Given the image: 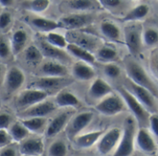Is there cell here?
Listing matches in <instances>:
<instances>
[{
    "instance_id": "7402d4cb",
    "label": "cell",
    "mask_w": 158,
    "mask_h": 156,
    "mask_svg": "<svg viewBox=\"0 0 158 156\" xmlns=\"http://www.w3.org/2000/svg\"><path fill=\"white\" fill-rule=\"evenodd\" d=\"M104 133V130H94L92 132L80 134L72 142L78 149H88L94 144H97Z\"/></svg>"
},
{
    "instance_id": "f546056e",
    "label": "cell",
    "mask_w": 158,
    "mask_h": 156,
    "mask_svg": "<svg viewBox=\"0 0 158 156\" xmlns=\"http://www.w3.org/2000/svg\"><path fill=\"white\" fill-rule=\"evenodd\" d=\"M50 6V0H23L20 6L32 13L44 12Z\"/></svg>"
},
{
    "instance_id": "e0dca14e",
    "label": "cell",
    "mask_w": 158,
    "mask_h": 156,
    "mask_svg": "<svg viewBox=\"0 0 158 156\" xmlns=\"http://www.w3.org/2000/svg\"><path fill=\"white\" fill-rule=\"evenodd\" d=\"M66 38L69 43H75L90 52L95 50L100 43V41L96 37L77 31H69Z\"/></svg>"
},
{
    "instance_id": "9a60e30c",
    "label": "cell",
    "mask_w": 158,
    "mask_h": 156,
    "mask_svg": "<svg viewBox=\"0 0 158 156\" xmlns=\"http://www.w3.org/2000/svg\"><path fill=\"white\" fill-rule=\"evenodd\" d=\"M73 116V112L68 110L57 114L50 121H48V125L45 129V137L48 139L54 138L58 135L62 130L66 129L69 120Z\"/></svg>"
},
{
    "instance_id": "8992f818",
    "label": "cell",
    "mask_w": 158,
    "mask_h": 156,
    "mask_svg": "<svg viewBox=\"0 0 158 156\" xmlns=\"http://www.w3.org/2000/svg\"><path fill=\"white\" fill-rule=\"evenodd\" d=\"M143 28L140 24H131L125 27V43L130 53L134 56H137L142 51V46L143 43Z\"/></svg>"
},
{
    "instance_id": "ab89813d",
    "label": "cell",
    "mask_w": 158,
    "mask_h": 156,
    "mask_svg": "<svg viewBox=\"0 0 158 156\" xmlns=\"http://www.w3.org/2000/svg\"><path fill=\"white\" fill-rule=\"evenodd\" d=\"M13 122V116L10 113L0 111V129H8Z\"/></svg>"
},
{
    "instance_id": "9c48e42d",
    "label": "cell",
    "mask_w": 158,
    "mask_h": 156,
    "mask_svg": "<svg viewBox=\"0 0 158 156\" xmlns=\"http://www.w3.org/2000/svg\"><path fill=\"white\" fill-rule=\"evenodd\" d=\"M126 105L119 94H109L102 99L96 105L95 109L105 116H116L123 112Z\"/></svg>"
},
{
    "instance_id": "74e56055",
    "label": "cell",
    "mask_w": 158,
    "mask_h": 156,
    "mask_svg": "<svg viewBox=\"0 0 158 156\" xmlns=\"http://www.w3.org/2000/svg\"><path fill=\"white\" fill-rule=\"evenodd\" d=\"M12 55L10 42H7L6 39L0 37V59L7 60Z\"/></svg>"
},
{
    "instance_id": "d4e9b609",
    "label": "cell",
    "mask_w": 158,
    "mask_h": 156,
    "mask_svg": "<svg viewBox=\"0 0 158 156\" xmlns=\"http://www.w3.org/2000/svg\"><path fill=\"white\" fill-rule=\"evenodd\" d=\"M19 120L31 133L36 135L44 133L48 125L47 117H28L20 118Z\"/></svg>"
},
{
    "instance_id": "ee69618b",
    "label": "cell",
    "mask_w": 158,
    "mask_h": 156,
    "mask_svg": "<svg viewBox=\"0 0 158 156\" xmlns=\"http://www.w3.org/2000/svg\"><path fill=\"white\" fill-rule=\"evenodd\" d=\"M19 154V146L14 145V143L0 150V156H18Z\"/></svg>"
},
{
    "instance_id": "484cf974",
    "label": "cell",
    "mask_w": 158,
    "mask_h": 156,
    "mask_svg": "<svg viewBox=\"0 0 158 156\" xmlns=\"http://www.w3.org/2000/svg\"><path fill=\"white\" fill-rule=\"evenodd\" d=\"M66 49H67V52L70 55H72V56L78 58L80 61L85 62L91 66L94 65V63L96 61V57L92 54V52H90V51H88V50H86V49H84V48H82V47L75 44V43H69Z\"/></svg>"
},
{
    "instance_id": "f35d334b",
    "label": "cell",
    "mask_w": 158,
    "mask_h": 156,
    "mask_svg": "<svg viewBox=\"0 0 158 156\" xmlns=\"http://www.w3.org/2000/svg\"><path fill=\"white\" fill-rule=\"evenodd\" d=\"M104 72L108 78L117 79V78H118L120 76L121 69L118 65H116L114 63H107L104 67Z\"/></svg>"
},
{
    "instance_id": "8fae6325",
    "label": "cell",
    "mask_w": 158,
    "mask_h": 156,
    "mask_svg": "<svg viewBox=\"0 0 158 156\" xmlns=\"http://www.w3.org/2000/svg\"><path fill=\"white\" fill-rule=\"evenodd\" d=\"M94 20V16L91 14H82V13H75L66 15L59 18L58 23L60 28L69 30V31H76L90 25Z\"/></svg>"
},
{
    "instance_id": "6da1fadb",
    "label": "cell",
    "mask_w": 158,
    "mask_h": 156,
    "mask_svg": "<svg viewBox=\"0 0 158 156\" xmlns=\"http://www.w3.org/2000/svg\"><path fill=\"white\" fill-rule=\"evenodd\" d=\"M125 68L130 80L141 87L147 89L155 97H158V87L151 80L144 68L137 61L127 58L125 60Z\"/></svg>"
},
{
    "instance_id": "ffe728a7",
    "label": "cell",
    "mask_w": 158,
    "mask_h": 156,
    "mask_svg": "<svg viewBox=\"0 0 158 156\" xmlns=\"http://www.w3.org/2000/svg\"><path fill=\"white\" fill-rule=\"evenodd\" d=\"M26 21L28 24H30L33 29L37 30L41 32H51L55 30L60 28L58 21H55L53 19H49L43 17L38 16H32V17H27Z\"/></svg>"
},
{
    "instance_id": "d6986e66",
    "label": "cell",
    "mask_w": 158,
    "mask_h": 156,
    "mask_svg": "<svg viewBox=\"0 0 158 156\" xmlns=\"http://www.w3.org/2000/svg\"><path fill=\"white\" fill-rule=\"evenodd\" d=\"M135 143L143 153L147 154H153L156 150L155 140L146 128H140L137 130Z\"/></svg>"
},
{
    "instance_id": "e575fe53",
    "label": "cell",
    "mask_w": 158,
    "mask_h": 156,
    "mask_svg": "<svg viewBox=\"0 0 158 156\" xmlns=\"http://www.w3.org/2000/svg\"><path fill=\"white\" fill-rule=\"evenodd\" d=\"M67 6L74 11H87L96 7L95 3L93 0H69Z\"/></svg>"
},
{
    "instance_id": "7dc6e473",
    "label": "cell",
    "mask_w": 158,
    "mask_h": 156,
    "mask_svg": "<svg viewBox=\"0 0 158 156\" xmlns=\"http://www.w3.org/2000/svg\"><path fill=\"white\" fill-rule=\"evenodd\" d=\"M14 0H0V5L2 6H5V7H8L10 6H12Z\"/></svg>"
},
{
    "instance_id": "7a4b0ae2",
    "label": "cell",
    "mask_w": 158,
    "mask_h": 156,
    "mask_svg": "<svg viewBox=\"0 0 158 156\" xmlns=\"http://www.w3.org/2000/svg\"><path fill=\"white\" fill-rule=\"evenodd\" d=\"M136 121L135 118L129 117L124 120L122 135L119 143L112 156H131L135 147Z\"/></svg>"
},
{
    "instance_id": "30bf717a",
    "label": "cell",
    "mask_w": 158,
    "mask_h": 156,
    "mask_svg": "<svg viewBox=\"0 0 158 156\" xmlns=\"http://www.w3.org/2000/svg\"><path fill=\"white\" fill-rule=\"evenodd\" d=\"M122 129L113 128L103 134L97 142V151L101 155H107L117 149L121 139Z\"/></svg>"
},
{
    "instance_id": "f1b7e54d",
    "label": "cell",
    "mask_w": 158,
    "mask_h": 156,
    "mask_svg": "<svg viewBox=\"0 0 158 156\" xmlns=\"http://www.w3.org/2000/svg\"><path fill=\"white\" fill-rule=\"evenodd\" d=\"M149 6L145 4H141L132 9H131L122 18V22H131V21H138L144 18L149 13Z\"/></svg>"
},
{
    "instance_id": "cb8c5ba5",
    "label": "cell",
    "mask_w": 158,
    "mask_h": 156,
    "mask_svg": "<svg viewBox=\"0 0 158 156\" xmlns=\"http://www.w3.org/2000/svg\"><path fill=\"white\" fill-rule=\"evenodd\" d=\"M55 104L57 107H78L81 105L79 98L67 90L59 91L55 96Z\"/></svg>"
},
{
    "instance_id": "52a82bcc",
    "label": "cell",
    "mask_w": 158,
    "mask_h": 156,
    "mask_svg": "<svg viewBox=\"0 0 158 156\" xmlns=\"http://www.w3.org/2000/svg\"><path fill=\"white\" fill-rule=\"evenodd\" d=\"M94 119V113L90 111L81 112L71 117L67 128L66 134L69 140L73 141L77 136H79L82 130H84Z\"/></svg>"
},
{
    "instance_id": "836d02e7",
    "label": "cell",
    "mask_w": 158,
    "mask_h": 156,
    "mask_svg": "<svg viewBox=\"0 0 158 156\" xmlns=\"http://www.w3.org/2000/svg\"><path fill=\"white\" fill-rule=\"evenodd\" d=\"M44 40L49 44H51V45H53L55 47L63 49V50L66 49L68 44H69V42H68L67 38L65 36H63L60 33L55 32V31H51V32L46 33V35L44 37Z\"/></svg>"
},
{
    "instance_id": "1f68e13d",
    "label": "cell",
    "mask_w": 158,
    "mask_h": 156,
    "mask_svg": "<svg viewBox=\"0 0 158 156\" xmlns=\"http://www.w3.org/2000/svg\"><path fill=\"white\" fill-rule=\"evenodd\" d=\"M24 58L27 64L31 66H38L43 62L44 55L36 45H29L24 52Z\"/></svg>"
},
{
    "instance_id": "f6af8a7d",
    "label": "cell",
    "mask_w": 158,
    "mask_h": 156,
    "mask_svg": "<svg viewBox=\"0 0 158 156\" xmlns=\"http://www.w3.org/2000/svg\"><path fill=\"white\" fill-rule=\"evenodd\" d=\"M98 2L102 6L108 10L116 9L122 4V0H98Z\"/></svg>"
},
{
    "instance_id": "681fc988",
    "label": "cell",
    "mask_w": 158,
    "mask_h": 156,
    "mask_svg": "<svg viewBox=\"0 0 158 156\" xmlns=\"http://www.w3.org/2000/svg\"><path fill=\"white\" fill-rule=\"evenodd\" d=\"M131 1H139V0H131Z\"/></svg>"
},
{
    "instance_id": "b9f144b4",
    "label": "cell",
    "mask_w": 158,
    "mask_h": 156,
    "mask_svg": "<svg viewBox=\"0 0 158 156\" xmlns=\"http://www.w3.org/2000/svg\"><path fill=\"white\" fill-rule=\"evenodd\" d=\"M150 70L156 79L158 80V50H156L150 55Z\"/></svg>"
},
{
    "instance_id": "d590c367",
    "label": "cell",
    "mask_w": 158,
    "mask_h": 156,
    "mask_svg": "<svg viewBox=\"0 0 158 156\" xmlns=\"http://www.w3.org/2000/svg\"><path fill=\"white\" fill-rule=\"evenodd\" d=\"M68 146L63 140L54 141L48 148V156H67Z\"/></svg>"
},
{
    "instance_id": "2e32d148",
    "label": "cell",
    "mask_w": 158,
    "mask_h": 156,
    "mask_svg": "<svg viewBox=\"0 0 158 156\" xmlns=\"http://www.w3.org/2000/svg\"><path fill=\"white\" fill-rule=\"evenodd\" d=\"M37 46L41 50L44 57H46L50 60L60 62L64 65H67L71 61L70 55L68 52L49 44L44 39H39Z\"/></svg>"
},
{
    "instance_id": "ac0fdd59",
    "label": "cell",
    "mask_w": 158,
    "mask_h": 156,
    "mask_svg": "<svg viewBox=\"0 0 158 156\" xmlns=\"http://www.w3.org/2000/svg\"><path fill=\"white\" fill-rule=\"evenodd\" d=\"M39 77H67L69 74L68 68L66 65L55 61V60H46L43 61L38 68Z\"/></svg>"
},
{
    "instance_id": "44dd1931",
    "label": "cell",
    "mask_w": 158,
    "mask_h": 156,
    "mask_svg": "<svg viewBox=\"0 0 158 156\" xmlns=\"http://www.w3.org/2000/svg\"><path fill=\"white\" fill-rule=\"evenodd\" d=\"M112 92H113V90L111 86L101 78L95 79L92 82L88 91L89 96L95 100H102L107 95L111 94Z\"/></svg>"
},
{
    "instance_id": "603a6c76",
    "label": "cell",
    "mask_w": 158,
    "mask_h": 156,
    "mask_svg": "<svg viewBox=\"0 0 158 156\" xmlns=\"http://www.w3.org/2000/svg\"><path fill=\"white\" fill-rule=\"evenodd\" d=\"M72 75L78 80L87 81L95 77V70L91 65L82 61H78L72 66Z\"/></svg>"
},
{
    "instance_id": "bcb514c9",
    "label": "cell",
    "mask_w": 158,
    "mask_h": 156,
    "mask_svg": "<svg viewBox=\"0 0 158 156\" xmlns=\"http://www.w3.org/2000/svg\"><path fill=\"white\" fill-rule=\"evenodd\" d=\"M149 127L152 133L158 138V115L153 114L149 117Z\"/></svg>"
},
{
    "instance_id": "5b68a950",
    "label": "cell",
    "mask_w": 158,
    "mask_h": 156,
    "mask_svg": "<svg viewBox=\"0 0 158 156\" xmlns=\"http://www.w3.org/2000/svg\"><path fill=\"white\" fill-rule=\"evenodd\" d=\"M71 82L72 80L67 79L66 77H38L37 79L30 82L28 88L38 89L49 93L50 92H55L57 90L59 92L63 90V87L69 85Z\"/></svg>"
},
{
    "instance_id": "60d3db41",
    "label": "cell",
    "mask_w": 158,
    "mask_h": 156,
    "mask_svg": "<svg viewBox=\"0 0 158 156\" xmlns=\"http://www.w3.org/2000/svg\"><path fill=\"white\" fill-rule=\"evenodd\" d=\"M14 143L7 129H0V150Z\"/></svg>"
},
{
    "instance_id": "83f0119b",
    "label": "cell",
    "mask_w": 158,
    "mask_h": 156,
    "mask_svg": "<svg viewBox=\"0 0 158 156\" xmlns=\"http://www.w3.org/2000/svg\"><path fill=\"white\" fill-rule=\"evenodd\" d=\"M13 142L15 143H19L26 138L30 136V131L26 129V127L20 122V120L14 121L13 124L10 126V128L7 129Z\"/></svg>"
},
{
    "instance_id": "7bdbcfd3",
    "label": "cell",
    "mask_w": 158,
    "mask_h": 156,
    "mask_svg": "<svg viewBox=\"0 0 158 156\" xmlns=\"http://www.w3.org/2000/svg\"><path fill=\"white\" fill-rule=\"evenodd\" d=\"M12 22V16L8 11H3L0 13V30L7 29Z\"/></svg>"
},
{
    "instance_id": "4316f807",
    "label": "cell",
    "mask_w": 158,
    "mask_h": 156,
    "mask_svg": "<svg viewBox=\"0 0 158 156\" xmlns=\"http://www.w3.org/2000/svg\"><path fill=\"white\" fill-rule=\"evenodd\" d=\"M27 42H28V33L26 32V31L22 29L16 30L13 32L10 40L12 55H18L21 51H23L27 44Z\"/></svg>"
},
{
    "instance_id": "4dcf8cb0",
    "label": "cell",
    "mask_w": 158,
    "mask_h": 156,
    "mask_svg": "<svg viewBox=\"0 0 158 156\" xmlns=\"http://www.w3.org/2000/svg\"><path fill=\"white\" fill-rule=\"evenodd\" d=\"M100 30L102 34L111 41H118L120 38V30L113 22L109 20H104L100 24Z\"/></svg>"
},
{
    "instance_id": "7c38bea8",
    "label": "cell",
    "mask_w": 158,
    "mask_h": 156,
    "mask_svg": "<svg viewBox=\"0 0 158 156\" xmlns=\"http://www.w3.org/2000/svg\"><path fill=\"white\" fill-rule=\"evenodd\" d=\"M26 76L24 71L19 67H11L6 71L3 80L4 87L7 93H12L19 91L24 84Z\"/></svg>"
},
{
    "instance_id": "8d00e7d4",
    "label": "cell",
    "mask_w": 158,
    "mask_h": 156,
    "mask_svg": "<svg viewBox=\"0 0 158 156\" xmlns=\"http://www.w3.org/2000/svg\"><path fill=\"white\" fill-rule=\"evenodd\" d=\"M143 43L147 46L155 45L158 43V31L156 29L147 28L143 31Z\"/></svg>"
},
{
    "instance_id": "d6a6232c",
    "label": "cell",
    "mask_w": 158,
    "mask_h": 156,
    "mask_svg": "<svg viewBox=\"0 0 158 156\" xmlns=\"http://www.w3.org/2000/svg\"><path fill=\"white\" fill-rule=\"evenodd\" d=\"M96 57L105 63H112L113 61L117 60L118 58V52L114 47L108 46V45H104L99 47Z\"/></svg>"
},
{
    "instance_id": "5bb4252c",
    "label": "cell",
    "mask_w": 158,
    "mask_h": 156,
    "mask_svg": "<svg viewBox=\"0 0 158 156\" xmlns=\"http://www.w3.org/2000/svg\"><path fill=\"white\" fill-rule=\"evenodd\" d=\"M19 152L21 156H42L44 150V143L42 137L29 136L18 143Z\"/></svg>"
},
{
    "instance_id": "277c9868",
    "label": "cell",
    "mask_w": 158,
    "mask_h": 156,
    "mask_svg": "<svg viewBox=\"0 0 158 156\" xmlns=\"http://www.w3.org/2000/svg\"><path fill=\"white\" fill-rule=\"evenodd\" d=\"M125 87L145 107L148 112H152L153 114H155L157 111V104L156 102V97L147 89L133 83L129 79L125 82Z\"/></svg>"
},
{
    "instance_id": "4fadbf2b",
    "label": "cell",
    "mask_w": 158,
    "mask_h": 156,
    "mask_svg": "<svg viewBox=\"0 0 158 156\" xmlns=\"http://www.w3.org/2000/svg\"><path fill=\"white\" fill-rule=\"evenodd\" d=\"M56 105L55 102L50 100H44L40 102L27 109H24L19 112V117L20 118H28V117H47L51 114H53L56 109Z\"/></svg>"
},
{
    "instance_id": "c3c4849f",
    "label": "cell",
    "mask_w": 158,
    "mask_h": 156,
    "mask_svg": "<svg viewBox=\"0 0 158 156\" xmlns=\"http://www.w3.org/2000/svg\"><path fill=\"white\" fill-rule=\"evenodd\" d=\"M5 68H4V66L0 63V82L4 80V78H5Z\"/></svg>"
},
{
    "instance_id": "ba28073f",
    "label": "cell",
    "mask_w": 158,
    "mask_h": 156,
    "mask_svg": "<svg viewBox=\"0 0 158 156\" xmlns=\"http://www.w3.org/2000/svg\"><path fill=\"white\" fill-rule=\"evenodd\" d=\"M49 93H47L44 91H41L38 89H32V88H27L25 90H22L16 100L17 107L22 111L24 109H27L40 102H43L47 99Z\"/></svg>"
},
{
    "instance_id": "3957f363",
    "label": "cell",
    "mask_w": 158,
    "mask_h": 156,
    "mask_svg": "<svg viewBox=\"0 0 158 156\" xmlns=\"http://www.w3.org/2000/svg\"><path fill=\"white\" fill-rule=\"evenodd\" d=\"M117 91L120 97L123 99L126 106L131 110L132 115L135 117V120L141 126L140 128H146L149 125L150 114L145 109V107L130 92L125 86H118Z\"/></svg>"
}]
</instances>
